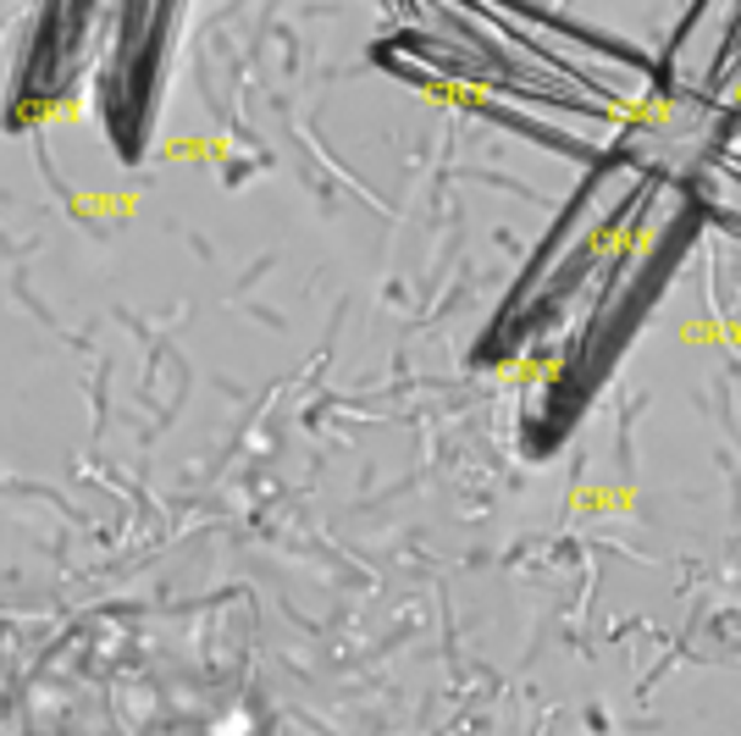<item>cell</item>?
Instances as JSON below:
<instances>
[{"label":"cell","mask_w":741,"mask_h":736,"mask_svg":"<svg viewBox=\"0 0 741 736\" xmlns=\"http://www.w3.org/2000/svg\"><path fill=\"white\" fill-rule=\"evenodd\" d=\"M741 12L736 7H697L675 23V40L664 51V89L670 94H686V100H714V83H719V62L730 51V34H736Z\"/></svg>","instance_id":"cell-1"},{"label":"cell","mask_w":741,"mask_h":736,"mask_svg":"<svg viewBox=\"0 0 741 736\" xmlns=\"http://www.w3.org/2000/svg\"><path fill=\"white\" fill-rule=\"evenodd\" d=\"M686 349H741V316H697L681 327Z\"/></svg>","instance_id":"cell-2"},{"label":"cell","mask_w":741,"mask_h":736,"mask_svg":"<svg viewBox=\"0 0 741 736\" xmlns=\"http://www.w3.org/2000/svg\"><path fill=\"white\" fill-rule=\"evenodd\" d=\"M581 510H637V493L626 488V493H581L575 499Z\"/></svg>","instance_id":"cell-3"}]
</instances>
